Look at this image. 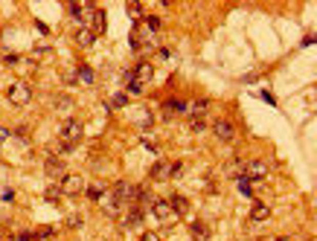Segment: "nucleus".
<instances>
[{"label": "nucleus", "instance_id": "9", "mask_svg": "<svg viewBox=\"0 0 317 241\" xmlns=\"http://www.w3.org/2000/svg\"><path fill=\"white\" fill-rule=\"evenodd\" d=\"M91 32L93 35H102V32H105V12L102 9L91 12Z\"/></svg>", "mask_w": 317, "mask_h": 241}, {"label": "nucleus", "instance_id": "15", "mask_svg": "<svg viewBox=\"0 0 317 241\" xmlns=\"http://www.w3.org/2000/svg\"><path fill=\"white\" fill-rule=\"evenodd\" d=\"M271 218V206H265L256 201L253 206H250V221H268Z\"/></svg>", "mask_w": 317, "mask_h": 241}, {"label": "nucleus", "instance_id": "23", "mask_svg": "<svg viewBox=\"0 0 317 241\" xmlns=\"http://www.w3.org/2000/svg\"><path fill=\"white\" fill-rule=\"evenodd\" d=\"M239 189H242V195H247V198L253 195V183L247 178H239Z\"/></svg>", "mask_w": 317, "mask_h": 241}, {"label": "nucleus", "instance_id": "16", "mask_svg": "<svg viewBox=\"0 0 317 241\" xmlns=\"http://www.w3.org/2000/svg\"><path fill=\"white\" fill-rule=\"evenodd\" d=\"M76 44L88 50V47H93V44H96V35H93L91 29H84V27H82V29H76Z\"/></svg>", "mask_w": 317, "mask_h": 241}, {"label": "nucleus", "instance_id": "24", "mask_svg": "<svg viewBox=\"0 0 317 241\" xmlns=\"http://www.w3.org/2000/svg\"><path fill=\"white\" fill-rule=\"evenodd\" d=\"M61 79H64V84H76V81H79V73H76V70H64Z\"/></svg>", "mask_w": 317, "mask_h": 241}, {"label": "nucleus", "instance_id": "11", "mask_svg": "<svg viewBox=\"0 0 317 241\" xmlns=\"http://www.w3.org/2000/svg\"><path fill=\"white\" fill-rule=\"evenodd\" d=\"M105 192H108V186H105L102 180H96V183H91V186H84V195L91 198V201H102Z\"/></svg>", "mask_w": 317, "mask_h": 241}, {"label": "nucleus", "instance_id": "3", "mask_svg": "<svg viewBox=\"0 0 317 241\" xmlns=\"http://www.w3.org/2000/svg\"><path fill=\"white\" fill-rule=\"evenodd\" d=\"M84 192V180L82 174H67L61 180V195H82Z\"/></svg>", "mask_w": 317, "mask_h": 241}, {"label": "nucleus", "instance_id": "28", "mask_svg": "<svg viewBox=\"0 0 317 241\" xmlns=\"http://www.w3.org/2000/svg\"><path fill=\"white\" fill-rule=\"evenodd\" d=\"M140 241H160V232H152V230H143Z\"/></svg>", "mask_w": 317, "mask_h": 241}, {"label": "nucleus", "instance_id": "12", "mask_svg": "<svg viewBox=\"0 0 317 241\" xmlns=\"http://www.w3.org/2000/svg\"><path fill=\"white\" fill-rule=\"evenodd\" d=\"M152 212H154V218L166 221V218H172V206H169V201H154V204H152Z\"/></svg>", "mask_w": 317, "mask_h": 241}, {"label": "nucleus", "instance_id": "5", "mask_svg": "<svg viewBox=\"0 0 317 241\" xmlns=\"http://www.w3.org/2000/svg\"><path fill=\"white\" fill-rule=\"evenodd\" d=\"M245 174H247V180H262L265 174H268V163H262V160H247V163H245Z\"/></svg>", "mask_w": 317, "mask_h": 241}, {"label": "nucleus", "instance_id": "4", "mask_svg": "<svg viewBox=\"0 0 317 241\" xmlns=\"http://www.w3.org/2000/svg\"><path fill=\"white\" fill-rule=\"evenodd\" d=\"M213 134H216L221 143H233V140H236V128L230 125L227 119H216V122H213Z\"/></svg>", "mask_w": 317, "mask_h": 241}, {"label": "nucleus", "instance_id": "29", "mask_svg": "<svg viewBox=\"0 0 317 241\" xmlns=\"http://www.w3.org/2000/svg\"><path fill=\"white\" fill-rule=\"evenodd\" d=\"M55 198H61V186H50V189H47V201H55Z\"/></svg>", "mask_w": 317, "mask_h": 241}, {"label": "nucleus", "instance_id": "20", "mask_svg": "<svg viewBox=\"0 0 317 241\" xmlns=\"http://www.w3.org/2000/svg\"><path fill=\"white\" fill-rule=\"evenodd\" d=\"M207 128V119L204 116H189V131H195V134H201Z\"/></svg>", "mask_w": 317, "mask_h": 241}, {"label": "nucleus", "instance_id": "19", "mask_svg": "<svg viewBox=\"0 0 317 241\" xmlns=\"http://www.w3.org/2000/svg\"><path fill=\"white\" fill-rule=\"evenodd\" d=\"M125 9H128V15H131L134 20L143 18V3H140V0H128V6H125Z\"/></svg>", "mask_w": 317, "mask_h": 241}, {"label": "nucleus", "instance_id": "7", "mask_svg": "<svg viewBox=\"0 0 317 241\" xmlns=\"http://www.w3.org/2000/svg\"><path fill=\"white\" fill-rule=\"evenodd\" d=\"M143 218H145L143 206H131V209L122 215V227H143Z\"/></svg>", "mask_w": 317, "mask_h": 241}, {"label": "nucleus", "instance_id": "2", "mask_svg": "<svg viewBox=\"0 0 317 241\" xmlns=\"http://www.w3.org/2000/svg\"><path fill=\"white\" fill-rule=\"evenodd\" d=\"M6 99H9L12 105H29V99H32V87H29L27 81H15V84H9V90H6Z\"/></svg>", "mask_w": 317, "mask_h": 241}, {"label": "nucleus", "instance_id": "30", "mask_svg": "<svg viewBox=\"0 0 317 241\" xmlns=\"http://www.w3.org/2000/svg\"><path fill=\"white\" fill-rule=\"evenodd\" d=\"M140 125H143V128L152 125V114H149V111H143V116H140Z\"/></svg>", "mask_w": 317, "mask_h": 241}, {"label": "nucleus", "instance_id": "10", "mask_svg": "<svg viewBox=\"0 0 317 241\" xmlns=\"http://www.w3.org/2000/svg\"><path fill=\"white\" fill-rule=\"evenodd\" d=\"M111 192H114L117 201H131V183H125V180H117V183L111 186Z\"/></svg>", "mask_w": 317, "mask_h": 241}, {"label": "nucleus", "instance_id": "8", "mask_svg": "<svg viewBox=\"0 0 317 241\" xmlns=\"http://www.w3.org/2000/svg\"><path fill=\"white\" fill-rule=\"evenodd\" d=\"M44 171L50 174V178H55V174H64V160L58 157V154H47V160H44Z\"/></svg>", "mask_w": 317, "mask_h": 241}, {"label": "nucleus", "instance_id": "17", "mask_svg": "<svg viewBox=\"0 0 317 241\" xmlns=\"http://www.w3.org/2000/svg\"><path fill=\"white\" fill-rule=\"evenodd\" d=\"M186 111H189V116H204L209 111V99H195Z\"/></svg>", "mask_w": 317, "mask_h": 241}, {"label": "nucleus", "instance_id": "13", "mask_svg": "<svg viewBox=\"0 0 317 241\" xmlns=\"http://www.w3.org/2000/svg\"><path fill=\"white\" fill-rule=\"evenodd\" d=\"M169 206H172V215H189V201L183 195H175L169 201Z\"/></svg>", "mask_w": 317, "mask_h": 241}, {"label": "nucleus", "instance_id": "6", "mask_svg": "<svg viewBox=\"0 0 317 241\" xmlns=\"http://www.w3.org/2000/svg\"><path fill=\"white\" fill-rule=\"evenodd\" d=\"M128 76H131L134 81H140V84H145V81L154 79V67H152L149 61H140V64L134 67V73H128Z\"/></svg>", "mask_w": 317, "mask_h": 241}, {"label": "nucleus", "instance_id": "26", "mask_svg": "<svg viewBox=\"0 0 317 241\" xmlns=\"http://www.w3.org/2000/svg\"><path fill=\"white\" fill-rule=\"evenodd\" d=\"M55 107H61V111H70V107H73V99H70V96H58V99H55Z\"/></svg>", "mask_w": 317, "mask_h": 241}, {"label": "nucleus", "instance_id": "27", "mask_svg": "<svg viewBox=\"0 0 317 241\" xmlns=\"http://www.w3.org/2000/svg\"><path fill=\"white\" fill-rule=\"evenodd\" d=\"M128 93H134V96H140V93H143V84H140V81H134L131 76H128Z\"/></svg>", "mask_w": 317, "mask_h": 241}, {"label": "nucleus", "instance_id": "21", "mask_svg": "<svg viewBox=\"0 0 317 241\" xmlns=\"http://www.w3.org/2000/svg\"><path fill=\"white\" fill-rule=\"evenodd\" d=\"M145 27H149V32H160L163 20L157 18V15H149V18H145Z\"/></svg>", "mask_w": 317, "mask_h": 241}, {"label": "nucleus", "instance_id": "25", "mask_svg": "<svg viewBox=\"0 0 317 241\" xmlns=\"http://www.w3.org/2000/svg\"><path fill=\"white\" fill-rule=\"evenodd\" d=\"M128 105V96L125 93H117V96L111 99V107H125Z\"/></svg>", "mask_w": 317, "mask_h": 241}, {"label": "nucleus", "instance_id": "14", "mask_svg": "<svg viewBox=\"0 0 317 241\" xmlns=\"http://www.w3.org/2000/svg\"><path fill=\"white\" fill-rule=\"evenodd\" d=\"M166 178H172V163H154L152 180H166Z\"/></svg>", "mask_w": 317, "mask_h": 241}, {"label": "nucleus", "instance_id": "18", "mask_svg": "<svg viewBox=\"0 0 317 241\" xmlns=\"http://www.w3.org/2000/svg\"><path fill=\"white\" fill-rule=\"evenodd\" d=\"M192 238L195 241H207L209 238V230H207V224H201V221H192Z\"/></svg>", "mask_w": 317, "mask_h": 241}, {"label": "nucleus", "instance_id": "31", "mask_svg": "<svg viewBox=\"0 0 317 241\" xmlns=\"http://www.w3.org/2000/svg\"><path fill=\"white\" fill-rule=\"evenodd\" d=\"M271 241H291L288 235H277V238H271Z\"/></svg>", "mask_w": 317, "mask_h": 241}, {"label": "nucleus", "instance_id": "22", "mask_svg": "<svg viewBox=\"0 0 317 241\" xmlns=\"http://www.w3.org/2000/svg\"><path fill=\"white\" fill-rule=\"evenodd\" d=\"M79 79H82V81H88V84H93V81H96V76H93V70H91V67H79Z\"/></svg>", "mask_w": 317, "mask_h": 241}, {"label": "nucleus", "instance_id": "1", "mask_svg": "<svg viewBox=\"0 0 317 241\" xmlns=\"http://www.w3.org/2000/svg\"><path fill=\"white\" fill-rule=\"evenodd\" d=\"M82 122H73V119H67L61 125V151L67 154V151H73L76 145L82 143Z\"/></svg>", "mask_w": 317, "mask_h": 241}]
</instances>
